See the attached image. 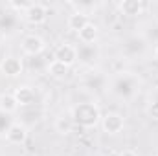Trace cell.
Here are the masks:
<instances>
[{
    "instance_id": "6da1fadb",
    "label": "cell",
    "mask_w": 158,
    "mask_h": 156,
    "mask_svg": "<svg viewBox=\"0 0 158 156\" xmlns=\"http://www.w3.org/2000/svg\"><path fill=\"white\" fill-rule=\"evenodd\" d=\"M72 117L85 129H92L101 121V112L94 103H77L72 109Z\"/></svg>"
},
{
    "instance_id": "7a4b0ae2",
    "label": "cell",
    "mask_w": 158,
    "mask_h": 156,
    "mask_svg": "<svg viewBox=\"0 0 158 156\" xmlns=\"http://www.w3.org/2000/svg\"><path fill=\"white\" fill-rule=\"evenodd\" d=\"M101 127L107 134H119L125 127V119L118 112H107L105 116H101Z\"/></svg>"
},
{
    "instance_id": "3957f363",
    "label": "cell",
    "mask_w": 158,
    "mask_h": 156,
    "mask_svg": "<svg viewBox=\"0 0 158 156\" xmlns=\"http://www.w3.org/2000/svg\"><path fill=\"white\" fill-rule=\"evenodd\" d=\"M53 59L59 61V63H63V64H66V66H72L77 61V48L74 44L64 42V44L57 46V50L53 53Z\"/></svg>"
},
{
    "instance_id": "277c9868",
    "label": "cell",
    "mask_w": 158,
    "mask_h": 156,
    "mask_svg": "<svg viewBox=\"0 0 158 156\" xmlns=\"http://www.w3.org/2000/svg\"><path fill=\"white\" fill-rule=\"evenodd\" d=\"M46 17H48L46 6L37 4V2L30 4L28 9L24 11V18H26L30 24H33V26H39V24H42V22H46Z\"/></svg>"
},
{
    "instance_id": "5b68a950",
    "label": "cell",
    "mask_w": 158,
    "mask_h": 156,
    "mask_svg": "<svg viewBox=\"0 0 158 156\" xmlns=\"http://www.w3.org/2000/svg\"><path fill=\"white\" fill-rule=\"evenodd\" d=\"M22 70H24V64H22V61L19 57L9 55V57H4L0 61V72L6 77H17V76L22 74Z\"/></svg>"
},
{
    "instance_id": "8992f818",
    "label": "cell",
    "mask_w": 158,
    "mask_h": 156,
    "mask_svg": "<svg viewBox=\"0 0 158 156\" xmlns=\"http://www.w3.org/2000/svg\"><path fill=\"white\" fill-rule=\"evenodd\" d=\"M6 140L11 145H22L28 140V129L22 123H13L6 132Z\"/></svg>"
},
{
    "instance_id": "52a82bcc",
    "label": "cell",
    "mask_w": 158,
    "mask_h": 156,
    "mask_svg": "<svg viewBox=\"0 0 158 156\" xmlns=\"http://www.w3.org/2000/svg\"><path fill=\"white\" fill-rule=\"evenodd\" d=\"M44 48H46V44L39 35H26L22 39V51L26 55H39L44 51Z\"/></svg>"
},
{
    "instance_id": "ba28073f",
    "label": "cell",
    "mask_w": 158,
    "mask_h": 156,
    "mask_svg": "<svg viewBox=\"0 0 158 156\" xmlns=\"http://www.w3.org/2000/svg\"><path fill=\"white\" fill-rule=\"evenodd\" d=\"M134 88H136V81L132 76H119L116 79V83H114V92L118 94V96H123V97H127V96H131L132 92H134Z\"/></svg>"
},
{
    "instance_id": "9c48e42d",
    "label": "cell",
    "mask_w": 158,
    "mask_h": 156,
    "mask_svg": "<svg viewBox=\"0 0 158 156\" xmlns=\"http://www.w3.org/2000/svg\"><path fill=\"white\" fill-rule=\"evenodd\" d=\"M13 96H15L19 107H30L35 103V90L30 86H19Z\"/></svg>"
},
{
    "instance_id": "30bf717a",
    "label": "cell",
    "mask_w": 158,
    "mask_h": 156,
    "mask_svg": "<svg viewBox=\"0 0 158 156\" xmlns=\"http://www.w3.org/2000/svg\"><path fill=\"white\" fill-rule=\"evenodd\" d=\"M119 11L127 17H138L143 13V2L140 0H123L119 4Z\"/></svg>"
},
{
    "instance_id": "8fae6325",
    "label": "cell",
    "mask_w": 158,
    "mask_h": 156,
    "mask_svg": "<svg viewBox=\"0 0 158 156\" xmlns=\"http://www.w3.org/2000/svg\"><path fill=\"white\" fill-rule=\"evenodd\" d=\"M88 22H90V20H88V17H86L83 11H76V13H72V15L68 17L66 26H68V30H72V31L79 33V31H81Z\"/></svg>"
},
{
    "instance_id": "7c38bea8",
    "label": "cell",
    "mask_w": 158,
    "mask_h": 156,
    "mask_svg": "<svg viewBox=\"0 0 158 156\" xmlns=\"http://www.w3.org/2000/svg\"><path fill=\"white\" fill-rule=\"evenodd\" d=\"M98 33H99L98 26H96L94 22H88L77 35H79V40H81V42H85V44H92V42H96V39H98Z\"/></svg>"
},
{
    "instance_id": "4fadbf2b",
    "label": "cell",
    "mask_w": 158,
    "mask_h": 156,
    "mask_svg": "<svg viewBox=\"0 0 158 156\" xmlns=\"http://www.w3.org/2000/svg\"><path fill=\"white\" fill-rule=\"evenodd\" d=\"M48 76L53 79H64L68 76V70H70V66H66V64H63V63H59V61H52L50 64H48Z\"/></svg>"
},
{
    "instance_id": "5bb4252c",
    "label": "cell",
    "mask_w": 158,
    "mask_h": 156,
    "mask_svg": "<svg viewBox=\"0 0 158 156\" xmlns=\"http://www.w3.org/2000/svg\"><path fill=\"white\" fill-rule=\"evenodd\" d=\"M17 109H19V103H17V99H15L13 94H2V96H0V110H2V112L11 114V112H15Z\"/></svg>"
},
{
    "instance_id": "9a60e30c",
    "label": "cell",
    "mask_w": 158,
    "mask_h": 156,
    "mask_svg": "<svg viewBox=\"0 0 158 156\" xmlns=\"http://www.w3.org/2000/svg\"><path fill=\"white\" fill-rule=\"evenodd\" d=\"M55 130L59 132V134H63V136H66V134H70L72 132V129H74V119L72 117H66V116H61L55 119Z\"/></svg>"
},
{
    "instance_id": "2e32d148",
    "label": "cell",
    "mask_w": 158,
    "mask_h": 156,
    "mask_svg": "<svg viewBox=\"0 0 158 156\" xmlns=\"http://www.w3.org/2000/svg\"><path fill=\"white\" fill-rule=\"evenodd\" d=\"M147 116L151 117V119H155V121H158V101L149 103V107H147Z\"/></svg>"
},
{
    "instance_id": "e0dca14e",
    "label": "cell",
    "mask_w": 158,
    "mask_h": 156,
    "mask_svg": "<svg viewBox=\"0 0 158 156\" xmlns=\"http://www.w3.org/2000/svg\"><path fill=\"white\" fill-rule=\"evenodd\" d=\"M119 154H121V156H138L134 151H131V149H125V151H123V153H119Z\"/></svg>"
},
{
    "instance_id": "ac0fdd59",
    "label": "cell",
    "mask_w": 158,
    "mask_h": 156,
    "mask_svg": "<svg viewBox=\"0 0 158 156\" xmlns=\"http://www.w3.org/2000/svg\"><path fill=\"white\" fill-rule=\"evenodd\" d=\"M105 156H121L119 153H116V151H110V153H107Z\"/></svg>"
},
{
    "instance_id": "d6986e66",
    "label": "cell",
    "mask_w": 158,
    "mask_h": 156,
    "mask_svg": "<svg viewBox=\"0 0 158 156\" xmlns=\"http://www.w3.org/2000/svg\"><path fill=\"white\" fill-rule=\"evenodd\" d=\"M155 59L158 61V46H156V50H155Z\"/></svg>"
}]
</instances>
